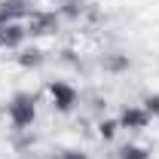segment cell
<instances>
[{
  "instance_id": "1",
  "label": "cell",
  "mask_w": 159,
  "mask_h": 159,
  "mask_svg": "<svg viewBox=\"0 0 159 159\" xmlns=\"http://www.w3.org/2000/svg\"><path fill=\"white\" fill-rule=\"evenodd\" d=\"M6 119L19 132L31 129L34 119H37V95L34 92H16L12 98L6 101Z\"/></svg>"
},
{
  "instance_id": "2",
  "label": "cell",
  "mask_w": 159,
  "mask_h": 159,
  "mask_svg": "<svg viewBox=\"0 0 159 159\" xmlns=\"http://www.w3.org/2000/svg\"><path fill=\"white\" fill-rule=\"evenodd\" d=\"M46 92H49V101H52V107L58 113H70L77 107V101H80L77 86H70L67 80H49L46 83Z\"/></svg>"
},
{
  "instance_id": "3",
  "label": "cell",
  "mask_w": 159,
  "mask_h": 159,
  "mask_svg": "<svg viewBox=\"0 0 159 159\" xmlns=\"http://www.w3.org/2000/svg\"><path fill=\"white\" fill-rule=\"evenodd\" d=\"M116 122H119V129H125V132H144V129L153 122V116H150L141 104H125V107L119 110Z\"/></svg>"
},
{
  "instance_id": "4",
  "label": "cell",
  "mask_w": 159,
  "mask_h": 159,
  "mask_svg": "<svg viewBox=\"0 0 159 159\" xmlns=\"http://www.w3.org/2000/svg\"><path fill=\"white\" fill-rule=\"evenodd\" d=\"M25 28H28V37L52 34V31L58 28V12H40V9H31V16L25 19Z\"/></svg>"
},
{
  "instance_id": "5",
  "label": "cell",
  "mask_w": 159,
  "mask_h": 159,
  "mask_svg": "<svg viewBox=\"0 0 159 159\" xmlns=\"http://www.w3.org/2000/svg\"><path fill=\"white\" fill-rule=\"evenodd\" d=\"M28 40V28L25 21H12V25H0V49H16L19 52Z\"/></svg>"
},
{
  "instance_id": "6",
  "label": "cell",
  "mask_w": 159,
  "mask_h": 159,
  "mask_svg": "<svg viewBox=\"0 0 159 159\" xmlns=\"http://www.w3.org/2000/svg\"><path fill=\"white\" fill-rule=\"evenodd\" d=\"M31 3L28 0H0V25H12V21H25L31 16Z\"/></svg>"
},
{
  "instance_id": "7",
  "label": "cell",
  "mask_w": 159,
  "mask_h": 159,
  "mask_svg": "<svg viewBox=\"0 0 159 159\" xmlns=\"http://www.w3.org/2000/svg\"><path fill=\"white\" fill-rule=\"evenodd\" d=\"M16 61H19V67H25V70H34V67H40V64L46 61V55H43L40 46H21Z\"/></svg>"
},
{
  "instance_id": "8",
  "label": "cell",
  "mask_w": 159,
  "mask_h": 159,
  "mask_svg": "<svg viewBox=\"0 0 159 159\" xmlns=\"http://www.w3.org/2000/svg\"><path fill=\"white\" fill-rule=\"evenodd\" d=\"M86 9H89V3H86V0H61L55 12H58L61 19H80Z\"/></svg>"
},
{
  "instance_id": "9",
  "label": "cell",
  "mask_w": 159,
  "mask_h": 159,
  "mask_svg": "<svg viewBox=\"0 0 159 159\" xmlns=\"http://www.w3.org/2000/svg\"><path fill=\"white\" fill-rule=\"evenodd\" d=\"M116 159H150V150L141 144H122L116 150Z\"/></svg>"
},
{
  "instance_id": "10",
  "label": "cell",
  "mask_w": 159,
  "mask_h": 159,
  "mask_svg": "<svg viewBox=\"0 0 159 159\" xmlns=\"http://www.w3.org/2000/svg\"><path fill=\"white\" fill-rule=\"evenodd\" d=\"M104 67L107 70H129V55H122V52L104 55Z\"/></svg>"
},
{
  "instance_id": "11",
  "label": "cell",
  "mask_w": 159,
  "mask_h": 159,
  "mask_svg": "<svg viewBox=\"0 0 159 159\" xmlns=\"http://www.w3.org/2000/svg\"><path fill=\"white\" fill-rule=\"evenodd\" d=\"M116 132H119V122H116V116H113V119H101V122H98V135H101L104 141H110L113 135H116Z\"/></svg>"
},
{
  "instance_id": "12",
  "label": "cell",
  "mask_w": 159,
  "mask_h": 159,
  "mask_svg": "<svg viewBox=\"0 0 159 159\" xmlns=\"http://www.w3.org/2000/svg\"><path fill=\"white\" fill-rule=\"evenodd\" d=\"M141 107H144V110H147L153 119H159V92H150V95H144Z\"/></svg>"
},
{
  "instance_id": "13",
  "label": "cell",
  "mask_w": 159,
  "mask_h": 159,
  "mask_svg": "<svg viewBox=\"0 0 159 159\" xmlns=\"http://www.w3.org/2000/svg\"><path fill=\"white\" fill-rule=\"evenodd\" d=\"M58 159H92L89 153H83V150H77V147H67V150H61Z\"/></svg>"
}]
</instances>
